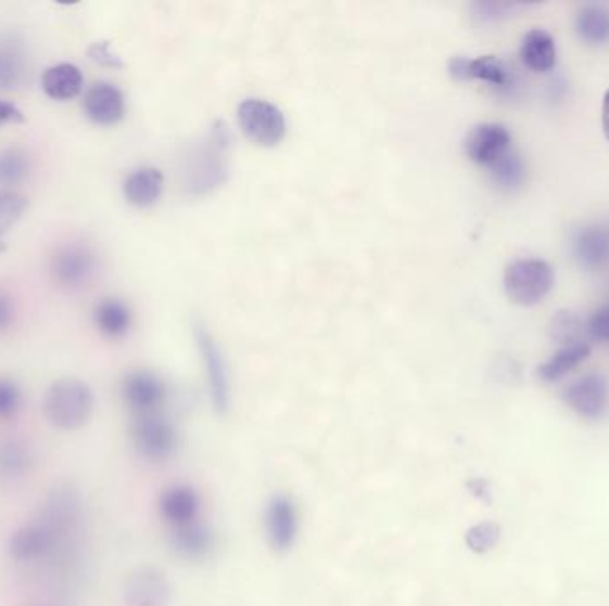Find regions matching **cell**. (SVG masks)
<instances>
[{
	"instance_id": "obj_1",
	"label": "cell",
	"mask_w": 609,
	"mask_h": 606,
	"mask_svg": "<svg viewBox=\"0 0 609 606\" xmlns=\"http://www.w3.org/2000/svg\"><path fill=\"white\" fill-rule=\"evenodd\" d=\"M94 399L90 386L74 377L55 381L43 397V413L61 430H79L90 422Z\"/></svg>"
},
{
	"instance_id": "obj_2",
	"label": "cell",
	"mask_w": 609,
	"mask_h": 606,
	"mask_svg": "<svg viewBox=\"0 0 609 606\" xmlns=\"http://www.w3.org/2000/svg\"><path fill=\"white\" fill-rule=\"evenodd\" d=\"M130 441L136 454L150 463H164L179 450V433L163 411L132 416Z\"/></svg>"
},
{
	"instance_id": "obj_3",
	"label": "cell",
	"mask_w": 609,
	"mask_h": 606,
	"mask_svg": "<svg viewBox=\"0 0 609 606\" xmlns=\"http://www.w3.org/2000/svg\"><path fill=\"white\" fill-rule=\"evenodd\" d=\"M555 285V271L547 261L538 258L516 260L506 267L505 291L511 302L535 306L544 301Z\"/></svg>"
},
{
	"instance_id": "obj_4",
	"label": "cell",
	"mask_w": 609,
	"mask_h": 606,
	"mask_svg": "<svg viewBox=\"0 0 609 606\" xmlns=\"http://www.w3.org/2000/svg\"><path fill=\"white\" fill-rule=\"evenodd\" d=\"M194 340L199 347L203 369L207 374L208 394H211L214 411L218 414L228 413L230 404H232V383H230V372H228L221 347L203 324L194 327Z\"/></svg>"
},
{
	"instance_id": "obj_5",
	"label": "cell",
	"mask_w": 609,
	"mask_h": 606,
	"mask_svg": "<svg viewBox=\"0 0 609 606\" xmlns=\"http://www.w3.org/2000/svg\"><path fill=\"white\" fill-rule=\"evenodd\" d=\"M239 127L258 146H275L286 136V118L277 105L266 100L249 99L238 108Z\"/></svg>"
},
{
	"instance_id": "obj_6",
	"label": "cell",
	"mask_w": 609,
	"mask_h": 606,
	"mask_svg": "<svg viewBox=\"0 0 609 606\" xmlns=\"http://www.w3.org/2000/svg\"><path fill=\"white\" fill-rule=\"evenodd\" d=\"M263 521L272 552H291L300 533V513L294 500L286 493L272 494L264 508Z\"/></svg>"
},
{
	"instance_id": "obj_7",
	"label": "cell",
	"mask_w": 609,
	"mask_h": 606,
	"mask_svg": "<svg viewBox=\"0 0 609 606\" xmlns=\"http://www.w3.org/2000/svg\"><path fill=\"white\" fill-rule=\"evenodd\" d=\"M55 283L65 288H80L88 285L97 271V257L90 247L68 244L55 252L50 266Z\"/></svg>"
},
{
	"instance_id": "obj_8",
	"label": "cell",
	"mask_w": 609,
	"mask_h": 606,
	"mask_svg": "<svg viewBox=\"0 0 609 606\" xmlns=\"http://www.w3.org/2000/svg\"><path fill=\"white\" fill-rule=\"evenodd\" d=\"M122 397L132 416L158 413L166 400V386L163 379L149 370L130 372L122 385Z\"/></svg>"
},
{
	"instance_id": "obj_9",
	"label": "cell",
	"mask_w": 609,
	"mask_h": 606,
	"mask_svg": "<svg viewBox=\"0 0 609 606\" xmlns=\"http://www.w3.org/2000/svg\"><path fill=\"white\" fill-rule=\"evenodd\" d=\"M124 596L127 606H168V578L157 567H136L125 580Z\"/></svg>"
},
{
	"instance_id": "obj_10",
	"label": "cell",
	"mask_w": 609,
	"mask_h": 606,
	"mask_svg": "<svg viewBox=\"0 0 609 606\" xmlns=\"http://www.w3.org/2000/svg\"><path fill=\"white\" fill-rule=\"evenodd\" d=\"M157 508L158 516L166 523L168 530H174L199 521L202 514V499L193 486L175 483L161 493Z\"/></svg>"
},
{
	"instance_id": "obj_11",
	"label": "cell",
	"mask_w": 609,
	"mask_h": 606,
	"mask_svg": "<svg viewBox=\"0 0 609 606\" xmlns=\"http://www.w3.org/2000/svg\"><path fill=\"white\" fill-rule=\"evenodd\" d=\"M563 400L581 416L600 418L608 410V381L600 374L585 375L564 388Z\"/></svg>"
},
{
	"instance_id": "obj_12",
	"label": "cell",
	"mask_w": 609,
	"mask_h": 606,
	"mask_svg": "<svg viewBox=\"0 0 609 606\" xmlns=\"http://www.w3.org/2000/svg\"><path fill=\"white\" fill-rule=\"evenodd\" d=\"M169 547L177 557L188 563H203L213 557L218 538L207 523L194 521L186 527L169 530Z\"/></svg>"
},
{
	"instance_id": "obj_13",
	"label": "cell",
	"mask_w": 609,
	"mask_h": 606,
	"mask_svg": "<svg viewBox=\"0 0 609 606\" xmlns=\"http://www.w3.org/2000/svg\"><path fill=\"white\" fill-rule=\"evenodd\" d=\"M511 136L499 124H480L469 132L466 139L467 157L478 166L491 168L497 158L510 150Z\"/></svg>"
},
{
	"instance_id": "obj_14",
	"label": "cell",
	"mask_w": 609,
	"mask_h": 606,
	"mask_svg": "<svg viewBox=\"0 0 609 606\" xmlns=\"http://www.w3.org/2000/svg\"><path fill=\"white\" fill-rule=\"evenodd\" d=\"M449 74L453 79L461 80V82L481 80V82L497 86V88L510 82L508 68L496 55H480L475 60L456 55L449 61Z\"/></svg>"
},
{
	"instance_id": "obj_15",
	"label": "cell",
	"mask_w": 609,
	"mask_h": 606,
	"mask_svg": "<svg viewBox=\"0 0 609 606\" xmlns=\"http://www.w3.org/2000/svg\"><path fill=\"white\" fill-rule=\"evenodd\" d=\"M85 113L93 124L102 127L116 125L125 116L124 93L110 82H99L86 93Z\"/></svg>"
},
{
	"instance_id": "obj_16",
	"label": "cell",
	"mask_w": 609,
	"mask_h": 606,
	"mask_svg": "<svg viewBox=\"0 0 609 606\" xmlns=\"http://www.w3.org/2000/svg\"><path fill=\"white\" fill-rule=\"evenodd\" d=\"M55 544L58 541L49 528L43 523L36 521L25 525L13 533L10 541V553L16 563H33V560L46 557L47 553L54 550Z\"/></svg>"
},
{
	"instance_id": "obj_17",
	"label": "cell",
	"mask_w": 609,
	"mask_h": 606,
	"mask_svg": "<svg viewBox=\"0 0 609 606\" xmlns=\"http://www.w3.org/2000/svg\"><path fill=\"white\" fill-rule=\"evenodd\" d=\"M164 177L157 168L143 166L125 178L124 196L138 208L152 207L163 194Z\"/></svg>"
},
{
	"instance_id": "obj_18",
	"label": "cell",
	"mask_w": 609,
	"mask_h": 606,
	"mask_svg": "<svg viewBox=\"0 0 609 606\" xmlns=\"http://www.w3.org/2000/svg\"><path fill=\"white\" fill-rule=\"evenodd\" d=\"M574 255L586 269H600L609 261V228L586 227L574 238Z\"/></svg>"
},
{
	"instance_id": "obj_19",
	"label": "cell",
	"mask_w": 609,
	"mask_h": 606,
	"mask_svg": "<svg viewBox=\"0 0 609 606\" xmlns=\"http://www.w3.org/2000/svg\"><path fill=\"white\" fill-rule=\"evenodd\" d=\"M83 86H85L83 72L79 66L72 65V63L50 66L41 77V88L46 91L47 96L58 100V102L75 99L83 91Z\"/></svg>"
},
{
	"instance_id": "obj_20",
	"label": "cell",
	"mask_w": 609,
	"mask_h": 606,
	"mask_svg": "<svg viewBox=\"0 0 609 606\" xmlns=\"http://www.w3.org/2000/svg\"><path fill=\"white\" fill-rule=\"evenodd\" d=\"M520 60L533 72H549L556 65V43L544 29H533L520 44Z\"/></svg>"
},
{
	"instance_id": "obj_21",
	"label": "cell",
	"mask_w": 609,
	"mask_h": 606,
	"mask_svg": "<svg viewBox=\"0 0 609 606\" xmlns=\"http://www.w3.org/2000/svg\"><path fill=\"white\" fill-rule=\"evenodd\" d=\"M94 325L107 338H122L127 335L132 324L129 306L118 299H104L94 308Z\"/></svg>"
},
{
	"instance_id": "obj_22",
	"label": "cell",
	"mask_w": 609,
	"mask_h": 606,
	"mask_svg": "<svg viewBox=\"0 0 609 606\" xmlns=\"http://www.w3.org/2000/svg\"><path fill=\"white\" fill-rule=\"evenodd\" d=\"M589 356V346L586 341H578L570 344L563 349L558 350L553 358L545 361L544 365L538 366V377L545 383H555L561 379L564 374H569L570 370L583 363Z\"/></svg>"
},
{
	"instance_id": "obj_23",
	"label": "cell",
	"mask_w": 609,
	"mask_h": 606,
	"mask_svg": "<svg viewBox=\"0 0 609 606\" xmlns=\"http://www.w3.org/2000/svg\"><path fill=\"white\" fill-rule=\"evenodd\" d=\"M575 30L588 44H605L609 41V11L602 5H585L575 18Z\"/></svg>"
},
{
	"instance_id": "obj_24",
	"label": "cell",
	"mask_w": 609,
	"mask_h": 606,
	"mask_svg": "<svg viewBox=\"0 0 609 606\" xmlns=\"http://www.w3.org/2000/svg\"><path fill=\"white\" fill-rule=\"evenodd\" d=\"M492 180L505 191H516L524 183L525 168L522 158L516 152H508L497 158L491 168Z\"/></svg>"
},
{
	"instance_id": "obj_25",
	"label": "cell",
	"mask_w": 609,
	"mask_h": 606,
	"mask_svg": "<svg viewBox=\"0 0 609 606\" xmlns=\"http://www.w3.org/2000/svg\"><path fill=\"white\" fill-rule=\"evenodd\" d=\"M585 322L578 313L569 310H561L556 313L547 325V335L558 344H578L581 340V335L585 333Z\"/></svg>"
},
{
	"instance_id": "obj_26",
	"label": "cell",
	"mask_w": 609,
	"mask_h": 606,
	"mask_svg": "<svg viewBox=\"0 0 609 606\" xmlns=\"http://www.w3.org/2000/svg\"><path fill=\"white\" fill-rule=\"evenodd\" d=\"M30 452L24 443L8 441L0 444V478L13 480L29 469Z\"/></svg>"
},
{
	"instance_id": "obj_27",
	"label": "cell",
	"mask_w": 609,
	"mask_h": 606,
	"mask_svg": "<svg viewBox=\"0 0 609 606\" xmlns=\"http://www.w3.org/2000/svg\"><path fill=\"white\" fill-rule=\"evenodd\" d=\"M29 169V157L22 150L10 149L0 153V185H4V188L18 185L27 178Z\"/></svg>"
},
{
	"instance_id": "obj_28",
	"label": "cell",
	"mask_w": 609,
	"mask_h": 606,
	"mask_svg": "<svg viewBox=\"0 0 609 606\" xmlns=\"http://www.w3.org/2000/svg\"><path fill=\"white\" fill-rule=\"evenodd\" d=\"M500 539V527L497 523L485 521L478 523L474 527L469 528L466 533V544L472 553L483 555L496 547Z\"/></svg>"
},
{
	"instance_id": "obj_29",
	"label": "cell",
	"mask_w": 609,
	"mask_h": 606,
	"mask_svg": "<svg viewBox=\"0 0 609 606\" xmlns=\"http://www.w3.org/2000/svg\"><path fill=\"white\" fill-rule=\"evenodd\" d=\"M27 207H29V202L22 194L0 193V244H2L5 233L21 221Z\"/></svg>"
},
{
	"instance_id": "obj_30",
	"label": "cell",
	"mask_w": 609,
	"mask_h": 606,
	"mask_svg": "<svg viewBox=\"0 0 609 606\" xmlns=\"http://www.w3.org/2000/svg\"><path fill=\"white\" fill-rule=\"evenodd\" d=\"M24 75V61L15 47L0 49V89L16 88Z\"/></svg>"
},
{
	"instance_id": "obj_31",
	"label": "cell",
	"mask_w": 609,
	"mask_h": 606,
	"mask_svg": "<svg viewBox=\"0 0 609 606\" xmlns=\"http://www.w3.org/2000/svg\"><path fill=\"white\" fill-rule=\"evenodd\" d=\"M21 388L15 381L0 377V420L13 418L21 408Z\"/></svg>"
},
{
	"instance_id": "obj_32",
	"label": "cell",
	"mask_w": 609,
	"mask_h": 606,
	"mask_svg": "<svg viewBox=\"0 0 609 606\" xmlns=\"http://www.w3.org/2000/svg\"><path fill=\"white\" fill-rule=\"evenodd\" d=\"M516 8V4H503V2H478L472 5V13L478 21L496 22L510 15Z\"/></svg>"
},
{
	"instance_id": "obj_33",
	"label": "cell",
	"mask_w": 609,
	"mask_h": 606,
	"mask_svg": "<svg viewBox=\"0 0 609 606\" xmlns=\"http://www.w3.org/2000/svg\"><path fill=\"white\" fill-rule=\"evenodd\" d=\"M586 331L597 341H609V305L602 306L589 317Z\"/></svg>"
},
{
	"instance_id": "obj_34",
	"label": "cell",
	"mask_w": 609,
	"mask_h": 606,
	"mask_svg": "<svg viewBox=\"0 0 609 606\" xmlns=\"http://www.w3.org/2000/svg\"><path fill=\"white\" fill-rule=\"evenodd\" d=\"M15 321V305L5 292L0 291V333H4Z\"/></svg>"
},
{
	"instance_id": "obj_35",
	"label": "cell",
	"mask_w": 609,
	"mask_h": 606,
	"mask_svg": "<svg viewBox=\"0 0 609 606\" xmlns=\"http://www.w3.org/2000/svg\"><path fill=\"white\" fill-rule=\"evenodd\" d=\"M25 116L21 108L11 102L0 100V127L5 124H24Z\"/></svg>"
},
{
	"instance_id": "obj_36",
	"label": "cell",
	"mask_w": 609,
	"mask_h": 606,
	"mask_svg": "<svg viewBox=\"0 0 609 606\" xmlns=\"http://www.w3.org/2000/svg\"><path fill=\"white\" fill-rule=\"evenodd\" d=\"M467 486H469L475 499L481 500V502H492L491 483L486 482L485 478H472Z\"/></svg>"
},
{
	"instance_id": "obj_37",
	"label": "cell",
	"mask_w": 609,
	"mask_h": 606,
	"mask_svg": "<svg viewBox=\"0 0 609 606\" xmlns=\"http://www.w3.org/2000/svg\"><path fill=\"white\" fill-rule=\"evenodd\" d=\"M602 130H605L606 139L609 141V89L605 93V100H602Z\"/></svg>"
}]
</instances>
